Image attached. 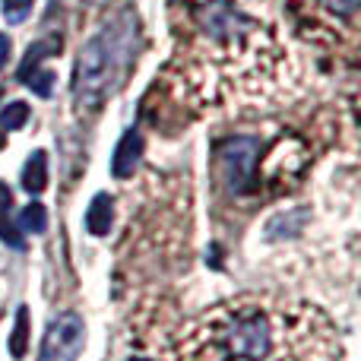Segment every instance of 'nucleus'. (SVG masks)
<instances>
[{
  "instance_id": "obj_11",
  "label": "nucleus",
  "mask_w": 361,
  "mask_h": 361,
  "mask_svg": "<svg viewBox=\"0 0 361 361\" xmlns=\"http://www.w3.org/2000/svg\"><path fill=\"white\" fill-rule=\"evenodd\" d=\"M25 349H29V311L19 307L16 311V330H13V336H10V352H13V358H23Z\"/></svg>"
},
{
  "instance_id": "obj_16",
  "label": "nucleus",
  "mask_w": 361,
  "mask_h": 361,
  "mask_svg": "<svg viewBox=\"0 0 361 361\" xmlns=\"http://www.w3.org/2000/svg\"><path fill=\"white\" fill-rule=\"evenodd\" d=\"M130 361H149V358H130Z\"/></svg>"
},
{
  "instance_id": "obj_8",
  "label": "nucleus",
  "mask_w": 361,
  "mask_h": 361,
  "mask_svg": "<svg viewBox=\"0 0 361 361\" xmlns=\"http://www.w3.org/2000/svg\"><path fill=\"white\" fill-rule=\"evenodd\" d=\"M23 187H25V193H32V197H38V193L48 187V156H44L42 149H35L29 156V162H25Z\"/></svg>"
},
{
  "instance_id": "obj_6",
  "label": "nucleus",
  "mask_w": 361,
  "mask_h": 361,
  "mask_svg": "<svg viewBox=\"0 0 361 361\" xmlns=\"http://www.w3.org/2000/svg\"><path fill=\"white\" fill-rule=\"evenodd\" d=\"M111 222H114V200L108 197V193H95V200L89 203V209H86V228H89V235H95V238L108 235Z\"/></svg>"
},
{
  "instance_id": "obj_9",
  "label": "nucleus",
  "mask_w": 361,
  "mask_h": 361,
  "mask_svg": "<svg viewBox=\"0 0 361 361\" xmlns=\"http://www.w3.org/2000/svg\"><path fill=\"white\" fill-rule=\"evenodd\" d=\"M19 80L25 82V86L32 89L35 95H42V99H51V92H54V70H42V67H29V70H19Z\"/></svg>"
},
{
  "instance_id": "obj_10",
  "label": "nucleus",
  "mask_w": 361,
  "mask_h": 361,
  "mask_svg": "<svg viewBox=\"0 0 361 361\" xmlns=\"http://www.w3.org/2000/svg\"><path fill=\"white\" fill-rule=\"evenodd\" d=\"M19 228L32 231V235H44V228H48V209L42 203H29L19 212Z\"/></svg>"
},
{
  "instance_id": "obj_7",
  "label": "nucleus",
  "mask_w": 361,
  "mask_h": 361,
  "mask_svg": "<svg viewBox=\"0 0 361 361\" xmlns=\"http://www.w3.org/2000/svg\"><path fill=\"white\" fill-rule=\"evenodd\" d=\"M10 209H13V193L6 184H0V241H6L10 247L23 250L25 247L23 231H19V225L10 219Z\"/></svg>"
},
{
  "instance_id": "obj_15",
  "label": "nucleus",
  "mask_w": 361,
  "mask_h": 361,
  "mask_svg": "<svg viewBox=\"0 0 361 361\" xmlns=\"http://www.w3.org/2000/svg\"><path fill=\"white\" fill-rule=\"evenodd\" d=\"M4 146H6V137H4V130H0V149H4Z\"/></svg>"
},
{
  "instance_id": "obj_4",
  "label": "nucleus",
  "mask_w": 361,
  "mask_h": 361,
  "mask_svg": "<svg viewBox=\"0 0 361 361\" xmlns=\"http://www.w3.org/2000/svg\"><path fill=\"white\" fill-rule=\"evenodd\" d=\"M257 152H260L257 149V140H250V137H235L222 146L219 162H222V171L228 175L231 190H244V187L254 180Z\"/></svg>"
},
{
  "instance_id": "obj_1",
  "label": "nucleus",
  "mask_w": 361,
  "mask_h": 361,
  "mask_svg": "<svg viewBox=\"0 0 361 361\" xmlns=\"http://www.w3.org/2000/svg\"><path fill=\"white\" fill-rule=\"evenodd\" d=\"M333 320L307 301L238 295L197 314L162 361H343Z\"/></svg>"
},
{
  "instance_id": "obj_14",
  "label": "nucleus",
  "mask_w": 361,
  "mask_h": 361,
  "mask_svg": "<svg viewBox=\"0 0 361 361\" xmlns=\"http://www.w3.org/2000/svg\"><path fill=\"white\" fill-rule=\"evenodd\" d=\"M6 57H10V38H6L4 32H0V67L6 63Z\"/></svg>"
},
{
  "instance_id": "obj_13",
  "label": "nucleus",
  "mask_w": 361,
  "mask_h": 361,
  "mask_svg": "<svg viewBox=\"0 0 361 361\" xmlns=\"http://www.w3.org/2000/svg\"><path fill=\"white\" fill-rule=\"evenodd\" d=\"M29 10H32V0H4V19H6L10 25L25 23Z\"/></svg>"
},
{
  "instance_id": "obj_3",
  "label": "nucleus",
  "mask_w": 361,
  "mask_h": 361,
  "mask_svg": "<svg viewBox=\"0 0 361 361\" xmlns=\"http://www.w3.org/2000/svg\"><path fill=\"white\" fill-rule=\"evenodd\" d=\"M86 343V326L82 317L76 314H61L57 320H51L48 333L42 339L38 349V361H76Z\"/></svg>"
},
{
  "instance_id": "obj_12",
  "label": "nucleus",
  "mask_w": 361,
  "mask_h": 361,
  "mask_svg": "<svg viewBox=\"0 0 361 361\" xmlns=\"http://www.w3.org/2000/svg\"><path fill=\"white\" fill-rule=\"evenodd\" d=\"M25 121H29V105H25V102H10V105L0 111V127H4V130H19Z\"/></svg>"
},
{
  "instance_id": "obj_5",
  "label": "nucleus",
  "mask_w": 361,
  "mask_h": 361,
  "mask_svg": "<svg viewBox=\"0 0 361 361\" xmlns=\"http://www.w3.org/2000/svg\"><path fill=\"white\" fill-rule=\"evenodd\" d=\"M140 159H143V137L137 130H127L121 137L118 149H114V159H111V171L114 178H130L137 171Z\"/></svg>"
},
{
  "instance_id": "obj_2",
  "label": "nucleus",
  "mask_w": 361,
  "mask_h": 361,
  "mask_svg": "<svg viewBox=\"0 0 361 361\" xmlns=\"http://www.w3.org/2000/svg\"><path fill=\"white\" fill-rule=\"evenodd\" d=\"M127 57H130V32L118 35L114 29H105L82 44L73 70V102L80 111H95L108 99L114 82L121 80Z\"/></svg>"
}]
</instances>
